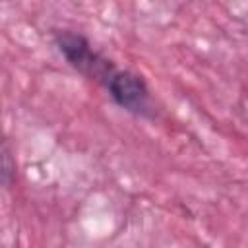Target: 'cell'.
I'll use <instances>...</instances> for the list:
<instances>
[{"label":"cell","instance_id":"obj_3","mask_svg":"<svg viewBox=\"0 0 248 248\" xmlns=\"http://www.w3.org/2000/svg\"><path fill=\"white\" fill-rule=\"evenodd\" d=\"M14 174H16V163L12 161V153L6 145V141L2 143V184L6 188H10L12 180H14Z\"/></svg>","mask_w":248,"mask_h":248},{"label":"cell","instance_id":"obj_1","mask_svg":"<svg viewBox=\"0 0 248 248\" xmlns=\"http://www.w3.org/2000/svg\"><path fill=\"white\" fill-rule=\"evenodd\" d=\"M54 43H56L60 54L66 58V62L89 79H95V81L107 85L110 76L116 72L114 64L108 58H105L101 52H97L81 33L58 31L54 35Z\"/></svg>","mask_w":248,"mask_h":248},{"label":"cell","instance_id":"obj_2","mask_svg":"<svg viewBox=\"0 0 248 248\" xmlns=\"http://www.w3.org/2000/svg\"><path fill=\"white\" fill-rule=\"evenodd\" d=\"M105 87L108 95L112 97V101L124 110L138 114V116L151 114L149 87L140 74L130 72V70H116Z\"/></svg>","mask_w":248,"mask_h":248}]
</instances>
